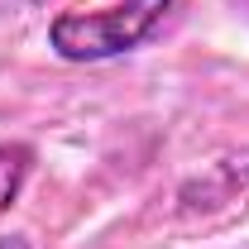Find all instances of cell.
Instances as JSON below:
<instances>
[{"mask_svg": "<svg viewBox=\"0 0 249 249\" xmlns=\"http://www.w3.org/2000/svg\"><path fill=\"white\" fill-rule=\"evenodd\" d=\"M178 0H120L110 10H67L48 19V48L62 62H110L124 53H139L163 19L173 15Z\"/></svg>", "mask_w": 249, "mask_h": 249, "instance_id": "6da1fadb", "label": "cell"}, {"mask_svg": "<svg viewBox=\"0 0 249 249\" xmlns=\"http://www.w3.org/2000/svg\"><path fill=\"white\" fill-rule=\"evenodd\" d=\"M34 173V149L29 144H0V211L19 201V192Z\"/></svg>", "mask_w": 249, "mask_h": 249, "instance_id": "7a4b0ae2", "label": "cell"}, {"mask_svg": "<svg viewBox=\"0 0 249 249\" xmlns=\"http://www.w3.org/2000/svg\"><path fill=\"white\" fill-rule=\"evenodd\" d=\"M0 249H34L29 240H19V235H0Z\"/></svg>", "mask_w": 249, "mask_h": 249, "instance_id": "3957f363", "label": "cell"}, {"mask_svg": "<svg viewBox=\"0 0 249 249\" xmlns=\"http://www.w3.org/2000/svg\"><path fill=\"white\" fill-rule=\"evenodd\" d=\"M29 5H48V0H29Z\"/></svg>", "mask_w": 249, "mask_h": 249, "instance_id": "277c9868", "label": "cell"}]
</instances>
